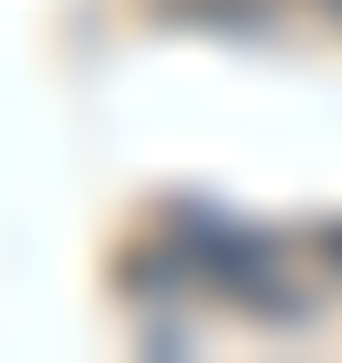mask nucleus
Wrapping results in <instances>:
<instances>
[{
    "instance_id": "f257e3e1",
    "label": "nucleus",
    "mask_w": 342,
    "mask_h": 363,
    "mask_svg": "<svg viewBox=\"0 0 342 363\" xmlns=\"http://www.w3.org/2000/svg\"><path fill=\"white\" fill-rule=\"evenodd\" d=\"M321 11H332V21H342V0H321Z\"/></svg>"
}]
</instances>
